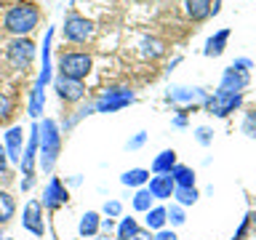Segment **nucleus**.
<instances>
[{"label": "nucleus", "instance_id": "1", "mask_svg": "<svg viewBox=\"0 0 256 240\" xmlns=\"http://www.w3.org/2000/svg\"><path fill=\"white\" fill-rule=\"evenodd\" d=\"M62 155V131L54 118H43L38 123V163L43 174H51L56 160Z\"/></svg>", "mask_w": 256, "mask_h": 240}, {"label": "nucleus", "instance_id": "2", "mask_svg": "<svg viewBox=\"0 0 256 240\" xmlns=\"http://www.w3.org/2000/svg\"><path fill=\"white\" fill-rule=\"evenodd\" d=\"M40 24V11L32 3H16L3 16V30L14 38H27Z\"/></svg>", "mask_w": 256, "mask_h": 240}, {"label": "nucleus", "instance_id": "3", "mask_svg": "<svg viewBox=\"0 0 256 240\" xmlns=\"http://www.w3.org/2000/svg\"><path fill=\"white\" fill-rule=\"evenodd\" d=\"M134 102H136V94L128 86H110V88H104L91 104H94V112L110 115V112H118V110H123V107H128V104H134Z\"/></svg>", "mask_w": 256, "mask_h": 240}, {"label": "nucleus", "instance_id": "4", "mask_svg": "<svg viewBox=\"0 0 256 240\" xmlns=\"http://www.w3.org/2000/svg\"><path fill=\"white\" fill-rule=\"evenodd\" d=\"M62 78L70 80H86L94 70V56L86 51H67L59 56V64H56Z\"/></svg>", "mask_w": 256, "mask_h": 240}, {"label": "nucleus", "instance_id": "5", "mask_svg": "<svg viewBox=\"0 0 256 240\" xmlns=\"http://www.w3.org/2000/svg\"><path fill=\"white\" fill-rule=\"evenodd\" d=\"M6 62L16 72L30 70V64L35 62V43L30 38H14L6 48Z\"/></svg>", "mask_w": 256, "mask_h": 240}, {"label": "nucleus", "instance_id": "6", "mask_svg": "<svg viewBox=\"0 0 256 240\" xmlns=\"http://www.w3.org/2000/svg\"><path fill=\"white\" fill-rule=\"evenodd\" d=\"M94 22L91 19H86V16H80V14H67L64 16V27H62V35L67 43H88V40L94 38Z\"/></svg>", "mask_w": 256, "mask_h": 240}, {"label": "nucleus", "instance_id": "7", "mask_svg": "<svg viewBox=\"0 0 256 240\" xmlns=\"http://www.w3.org/2000/svg\"><path fill=\"white\" fill-rule=\"evenodd\" d=\"M240 104H243V94H227V91H216L211 96H206L203 110L211 112L214 118H227L232 115Z\"/></svg>", "mask_w": 256, "mask_h": 240}, {"label": "nucleus", "instance_id": "8", "mask_svg": "<svg viewBox=\"0 0 256 240\" xmlns=\"http://www.w3.org/2000/svg\"><path fill=\"white\" fill-rule=\"evenodd\" d=\"M54 91L64 104H78V102H83V96H86V86H83V80H70V78L56 75Z\"/></svg>", "mask_w": 256, "mask_h": 240}, {"label": "nucleus", "instance_id": "9", "mask_svg": "<svg viewBox=\"0 0 256 240\" xmlns=\"http://www.w3.org/2000/svg\"><path fill=\"white\" fill-rule=\"evenodd\" d=\"M22 227L32 232L35 238H43L46 235V222H43V203L40 200H30L24 206V214H22Z\"/></svg>", "mask_w": 256, "mask_h": 240}, {"label": "nucleus", "instance_id": "10", "mask_svg": "<svg viewBox=\"0 0 256 240\" xmlns=\"http://www.w3.org/2000/svg\"><path fill=\"white\" fill-rule=\"evenodd\" d=\"M251 83V75L248 70L238 67V64H230L222 75V83H219V91H227V94H243V88Z\"/></svg>", "mask_w": 256, "mask_h": 240}, {"label": "nucleus", "instance_id": "11", "mask_svg": "<svg viewBox=\"0 0 256 240\" xmlns=\"http://www.w3.org/2000/svg\"><path fill=\"white\" fill-rule=\"evenodd\" d=\"M67 198H70V192L67 187H64V182L59 179V176H51L46 184V190H43V208H48V211H56V208H62L64 203H67Z\"/></svg>", "mask_w": 256, "mask_h": 240}, {"label": "nucleus", "instance_id": "12", "mask_svg": "<svg viewBox=\"0 0 256 240\" xmlns=\"http://www.w3.org/2000/svg\"><path fill=\"white\" fill-rule=\"evenodd\" d=\"M206 96H208V94L203 91V88H184V86H176V88H168L166 102H171V104H203Z\"/></svg>", "mask_w": 256, "mask_h": 240}, {"label": "nucleus", "instance_id": "13", "mask_svg": "<svg viewBox=\"0 0 256 240\" xmlns=\"http://www.w3.org/2000/svg\"><path fill=\"white\" fill-rule=\"evenodd\" d=\"M6 155L11 163H19L22 160V150H24V131H22V126H11L6 131Z\"/></svg>", "mask_w": 256, "mask_h": 240}, {"label": "nucleus", "instance_id": "14", "mask_svg": "<svg viewBox=\"0 0 256 240\" xmlns=\"http://www.w3.org/2000/svg\"><path fill=\"white\" fill-rule=\"evenodd\" d=\"M150 195L155 198V200H166V198H174V190H176V184L171 179V174H155L150 179Z\"/></svg>", "mask_w": 256, "mask_h": 240}, {"label": "nucleus", "instance_id": "15", "mask_svg": "<svg viewBox=\"0 0 256 240\" xmlns=\"http://www.w3.org/2000/svg\"><path fill=\"white\" fill-rule=\"evenodd\" d=\"M168 51V46H166V40H160L155 35H144L139 40V54L144 56V59H150V62H155V59H163Z\"/></svg>", "mask_w": 256, "mask_h": 240}, {"label": "nucleus", "instance_id": "16", "mask_svg": "<svg viewBox=\"0 0 256 240\" xmlns=\"http://www.w3.org/2000/svg\"><path fill=\"white\" fill-rule=\"evenodd\" d=\"M227 40H230V27H224V30H219V32H214V35L206 40L203 54L208 56V59H216V56H222V54H224V48H227Z\"/></svg>", "mask_w": 256, "mask_h": 240}, {"label": "nucleus", "instance_id": "17", "mask_svg": "<svg viewBox=\"0 0 256 240\" xmlns=\"http://www.w3.org/2000/svg\"><path fill=\"white\" fill-rule=\"evenodd\" d=\"M184 11L192 22H203L214 14V3L211 0H184Z\"/></svg>", "mask_w": 256, "mask_h": 240}, {"label": "nucleus", "instance_id": "18", "mask_svg": "<svg viewBox=\"0 0 256 240\" xmlns=\"http://www.w3.org/2000/svg\"><path fill=\"white\" fill-rule=\"evenodd\" d=\"M99 224H102V216L96 211H86L80 216V224H78V232L83 238H96V232H99Z\"/></svg>", "mask_w": 256, "mask_h": 240}, {"label": "nucleus", "instance_id": "19", "mask_svg": "<svg viewBox=\"0 0 256 240\" xmlns=\"http://www.w3.org/2000/svg\"><path fill=\"white\" fill-rule=\"evenodd\" d=\"M171 179H174L176 187H195V171L184 163H176L171 168Z\"/></svg>", "mask_w": 256, "mask_h": 240}, {"label": "nucleus", "instance_id": "20", "mask_svg": "<svg viewBox=\"0 0 256 240\" xmlns=\"http://www.w3.org/2000/svg\"><path fill=\"white\" fill-rule=\"evenodd\" d=\"M174 166H176V152L163 150L155 160H152V174H171Z\"/></svg>", "mask_w": 256, "mask_h": 240}, {"label": "nucleus", "instance_id": "21", "mask_svg": "<svg viewBox=\"0 0 256 240\" xmlns=\"http://www.w3.org/2000/svg\"><path fill=\"white\" fill-rule=\"evenodd\" d=\"M14 214H16V200H14V195H11V192H6V190H0V227L11 222Z\"/></svg>", "mask_w": 256, "mask_h": 240}, {"label": "nucleus", "instance_id": "22", "mask_svg": "<svg viewBox=\"0 0 256 240\" xmlns=\"http://www.w3.org/2000/svg\"><path fill=\"white\" fill-rule=\"evenodd\" d=\"M139 232H142V227H139V222H136L134 216L120 219V224H118V240H134Z\"/></svg>", "mask_w": 256, "mask_h": 240}, {"label": "nucleus", "instance_id": "23", "mask_svg": "<svg viewBox=\"0 0 256 240\" xmlns=\"http://www.w3.org/2000/svg\"><path fill=\"white\" fill-rule=\"evenodd\" d=\"M120 182H123L126 187H142V184L150 182V171L147 168H131V171H126L120 176Z\"/></svg>", "mask_w": 256, "mask_h": 240}, {"label": "nucleus", "instance_id": "24", "mask_svg": "<svg viewBox=\"0 0 256 240\" xmlns=\"http://www.w3.org/2000/svg\"><path fill=\"white\" fill-rule=\"evenodd\" d=\"M166 208L163 206H152L150 211H147V219H144V224H147V230H163L166 227Z\"/></svg>", "mask_w": 256, "mask_h": 240}, {"label": "nucleus", "instance_id": "25", "mask_svg": "<svg viewBox=\"0 0 256 240\" xmlns=\"http://www.w3.org/2000/svg\"><path fill=\"white\" fill-rule=\"evenodd\" d=\"M174 198H176V203L184 208V206H195L200 195H198L195 187H176L174 190Z\"/></svg>", "mask_w": 256, "mask_h": 240}, {"label": "nucleus", "instance_id": "26", "mask_svg": "<svg viewBox=\"0 0 256 240\" xmlns=\"http://www.w3.org/2000/svg\"><path fill=\"white\" fill-rule=\"evenodd\" d=\"M152 200H155V198L150 195V190L142 187V190L134 195V208H136V211H142V214H147L150 208H152Z\"/></svg>", "mask_w": 256, "mask_h": 240}, {"label": "nucleus", "instance_id": "27", "mask_svg": "<svg viewBox=\"0 0 256 240\" xmlns=\"http://www.w3.org/2000/svg\"><path fill=\"white\" fill-rule=\"evenodd\" d=\"M14 115V99L6 91H0V126H6Z\"/></svg>", "mask_w": 256, "mask_h": 240}, {"label": "nucleus", "instance_id": "28", "mask_svg": "<svg viewBox=\"0 0 256 240\" xmlns=\"http://www.w3.org/2000/svg\"><path fill=\"white\" fill-rule=\"evenodd\" d=\"M240 131H243V134L248 136V139H256V112H246Z\"/></svg>", "mask_w": 256, "mask_h": 240}, {"label": "nucleus", "instance_id": "29", "mask_svg": "<svg viewBox=\"0 0 256 240\" xmlns=\"http://www.w3.org/2000/svg\"><path fill=\"white\" fill-rule=\"evenodd\" d=\"M166 219L174 224V227H179V224H184L187 219H184V208L182 206H171V208H166Z\"/></svg>", "mask_w": 256, "mask_h": 240}, {"label": "nucleus", "instance_id": "30", "mask_svg": "<svg viewBox=\"0 0 256 240\" xmlns=\"http://www.w3.org/2000/svg\"><path fill=\"white\" fill-rule=\"evenodd\" d=\"M195 139L203 144V147H208V144H211V139H214V131L208 126H200L198 131H195Z\"/></svg>", "mask_w": 256, "mask_h": 240}, {"label": "nucleus", "instance_id": "31", "mask_svg": "<svg viewBox=\"0 0 256 240\" xmlns=\"http://www.w3.org/2000/svg\"><path fill=\"white\" fill-rule=\"evenodd\" d=\"M123 214V206L118 203V200H110V203H104V216L107 219H115V216Z\"/></svg>", "mask_w": 256, "mask_h": 240}, {"label": "nucleus", "instance_id": "32", "mask_svg": "<svg viewBox=\"0 0 256 240\" xmlns=\"http://www.w3.org/2000/svg\"><path fill=\"white\" fill-rule=\"evenodd\" d=\"M248 227H251V214H246V219L240 222V227H238L235 235H232V240H246V235H248Z\"/></svg>", "mask_w": 256, "mask_h": 240}, {"label": "nucleus", "instance_id": "33", "mask_svg": "<svg viewBox=\"0 0 256 240\" xmlns=\"http://www.w3.org/2000/svg\"><path fill=\"white\" fill-rule=\"evenodd\" d=\"M144 142H147V134L142 131V134H136L134 139H128V150H139V147H142Z\"/></svg>", "mask_w": 256, "mask_h": 240}, {"label": "nucleus", "instance_id": "34", "mask_svg": "<svg viewBox=\"0 0 256 240\" xmlns=\"http://www.w3.org/2000/svg\"><path fill=\"white\" fill-rule=\"evenodd\" d=\"M152 240H179V238H176L174 230H166V227H163V230H158V235L152 238Z\"/></svg>", "mask_w": 256, "mask_h": 240}, {"label": "nucleus", "instance_id": "35", "mask_svg": "<svg viewBox=\"0 0 256 240\" xmlns=\"http://www.w3.org/2000/svg\"><path fill=\"white\" fill-rule=\"evenodd\" d=\"M0 174H8V155L3 144H0Z\"/></svg>", "mask_w": 256, "mask_h": 240}, {"label": "nucleus", "instance_id": "36", "mask_svg": "<svg viewBox=\"0 0 256 240\" xmlns=\"http://www.w3.org/2000/svg\"><path fill=\"white\" fill-rule=\"evenodd\" d=\"M99 230H104V232H107V235H110V232L115 230V222H112V219H102V224H99Z\"/></svg>", "mask_w": 256, "mask_h": 240}, {"label": "nucleus", "instance_id": "37", "mask_svg": "<svg viewBox=\"0 0 256 240\" xmlns=\"http://www.w3.org/2000/svg\"><path fill=\"white\" fill-rule=\"evenodd\" d=\"M238 67H243V70H254V62L251 59H235Z\"/></svg>", "mask_w": 256, "mask_h": 240}, {"label": "nucleus", "instance_id": "38", "mask_svg": "<svg viewBox=\"0 0 256 240\" xmlns=\"http://www.w3.org/2000/svg\"><path fill=\"white\" fill-rule=\"evenodd\" d=\"M174 126H179V128L187 126V118H184V115H176V118H174Z\"/></svg>", "mask_w": 256, "mask_h": 240}, {"label": "nucleus", "instance_id": "39", "mask_svg": "<svg viewBox=\"0 0 256 240\" xmlns=\"http://www.w3.org/2000/svg\"><path fill=\"white\" fill-rule=\"evenodd\" d=\"M134 240H152V235H150V230H147V232L142 230V232H139V235H136Z\"/></svg>", "mask_w": 256, "mask_h": 240}, {"label": "nucleus", "instance_id": "40", "mask_svg": "<svg viewBox=\"0 0 256 240\" xmlns=\"http://www.w3.org/2000/svg\"><path fill=\"white\" fill-rule=\"evenodd\" d=\"M96 240H112L110 235H99V238H96Z\"/></svg>", "mask_w": 256, "mask_h": 240}, {"label": "nucleus", "instance_id": "41", "mask_svg": "<svg viewBox=\"0 0 256 240\" xmlns=\"http://www.w3.org/2000/svg\"><path fill=\"white\" fill-rule=\"evenodd\" d=\"M251 222H254V224H256V214H251Z\"/></svg>", "mask_w": 256, "mask_h": 240}, {"label": "nucleus", "instance_id": "42", "mask_svg": "<svg viewBox=\"0 0 256 240\" xmlns=\"http://www.w3.org/2000/svg\"><path fill=\"white\" fill-rule=\"evenodd\" d=\"M0 240H3V227H0Z\"/></svg>", "mask_w": 256, "mask_h": 240}, {"label": "nucleus", "instance_id": "43", "mask_svg": "<svg viewBox=\"0 0 256 240\" xmlns=\"http://www.w3.org/2000/svg\"><path fill=\"white\" fill-rule=\"evenodd\" d=\"M64 3H67V0H64Z\"/></svg>", "mask_w": 256, "mask_h": 240}, {"label": "nucleus", "instance_id": "44", "mask_svg": "<svg viewBox=\"0 0 256 240\" xmlns=\"http://www.w3.org/2000/svg\"><path fill=\"white\" fill-rule=\"evenodd\" d=\"M246 3H248V0H246Z\"/></svg>", "mask_w": 256, "mask_h": 240}]
</instances>
